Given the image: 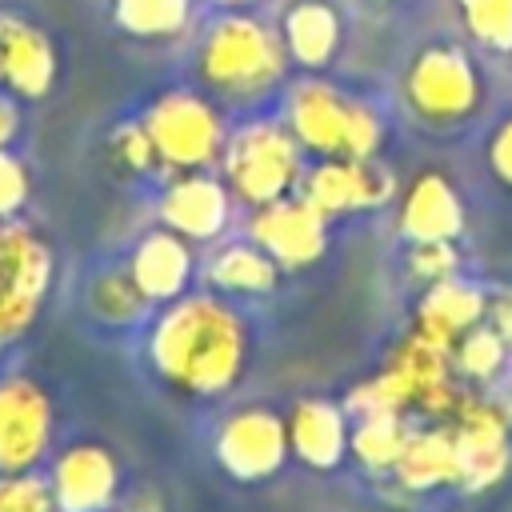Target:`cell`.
<instances>
[{
  "label": "cell",
  "mask_w": 512,
  "mask_h": 512,
  "mask_svg": "<svg viewBox=\"0 0 512 512\" xmlns=\"http://www.w3.org/2000/svg\"><path fill=\"white\" fill-rule=\"evenodd\" d=\"M244 324L208 296L172 304L152 332V360L164 380L192 396H220L244 368Z\"/></svg>",
  "instance_id": "6da1fadb"
},
{
  "label": "cell",
  "mask_w": 512,
  "mask_h": 512,
  "mask_svg": "<svg viewBox=\"0 0 512 512\" xmlns=\"http://www.w3.org/2000/svg\"><path fill=\"white\" fill-rule=\"evenodd\" d=\"M288 124L292 136L324 156H352L368 160L380 144V120L368 104L336 92L332 84L304 80L292 88L288 100Z\"/></svg>",
  "instance_id": "7a4b0ae2"
},
{
  "label": "cell",
  "mask_w": 512,
  "mask_h": 512,
  "mask_svg": "<svg viewBox=\"0 0 512 512\" xmlns=\"http://www.w3.org/2000/svg\"><path fill=\"white\" fill-rule=\"evenodd\" d=\"M200 72L212 88L228 96H248L280 80L284 44L256 16H224L204 36Z\"/></svg>",
  "instance_id": "3957f363"
},
{
  "label": "cell",
  "mask_w": 512,
  "mask_h": 512,
  "mask_svg": "<svg viewBox=\"0 0 512 512\" xmlns=\"http://www.w3.org/2000/svg\"><path fill=\"white\" fill-rule=\"evenodd\" d=\"M448 356L452 352L444 344H436L432 336H424V332L408 336L400 344V352L392 356V364L352 396V408H360V412H400L408 404H420L432 412L448 408L452 404Z\"/></svg>",
  "instance_id": "277c9868"
},
{
  "label": "cell",
  "mask_w": 512,
  "mask_h": 512,
  "mask_svg": "<svg viewBox=\"0 0 512 512\" xmlns=\"http://www.w3.org/2000/svg\"><path fill=\"white\" fill-rule=\"evenodd\" d=\"M224 176L248 204H272L296 184V136L280 124H248L224 148Z\"/></svg>",
  "instance_id": "5b68a950"
},
{
  "label": "cell",
  "mask_w": 512,
  "mask_h": 512,
  "mask_svg": "<svg viewBox=\"0 0 512 512\" xmlns=\"http://www.w3.org/2000/svg\"><path fill=\"white\" fill-rule=\"evenodd\" d=\"M144 132H148L156 156L172 168H200L224 144L220 116L212 112V104H204L192 92L160 96L144 116Z\"/></svg>",
  "instance_id": "8992f818"
},
{
  "label": "cell",
  "mask_w": 512,
  "mask_h": 512,
  "mask_svg": "<svg viewBox=\"0 0 512 512\" xmlns=\"http://www.w3.org/2000/svg\"><path fill=\"white\" fill-rule=\"evenodd\" d=\"M52 256L48 248L20 224L0 220V336H16L32 316L48 288Z\"/></svg>",
  "instance_id": "52a82bcc"
},
{
  "label": "cell",
  "mask_w": 512,
  "mask_h": 512,
  "mask_svg": "<svg viewBox=\"0 0 512 512\" xmlns=\"http://www.w3.org/2000/svg\"><path fill=\"white\" fill-rule=\"evenodd\" d=\"M408 100L428 120H460L480 100V76L460 48L432 44L408 68Z\"/></svg>",
  "instance_id": "ba28073f"
},
{
  "label": "cell",
  "mask_w": 512,
  "mask_h": 512,
  "mask_svg": "<svg viewBox=\"0 0 512 512\" xmlns=\"http://www.w3.org/2000/svg\"><path fill=\"white\" fill-rule=\"evenodd\" d=\"M216 456L232 476L264 480L288 456V424L268 408H244L224 420L216 436Z\"/></svg>",
  "instance_id": "9c48e42d"
},
{
  "label": "cell",
  "mask_w": 512,
  "mask_h": 512,
  "mask_svg": "<svg viewBox=\"0 0 512 512\" xmlns=\"http://www.w3.org/2000/svg\"><path fill=\"white\" fill-rule=\"evenodd\" d=\"M252 240L284 268H304L324 252V216L300 200H272L260 204L252 216Z\"/></svg>",
  "instance_id": "30bf717a"
},
{
  "label": "cell",
  "mask_w": 512,
  "mask_h": 512,
  "mask_svg": "<svg viewBox=\"0 0 512 512\" xmlns=\"http://www.w3.org/2000/svg\"><path fill=\"white\" fill-rule=\"evenodd\" d=\"M388 196H392V172L372 164V156L368 160L336 156L304 180V200L320 216H328V212H368V208L384 204Z\"/></svg>",
  "instance_id": "8fae6325"
},
{
  "label": "cell",
  "mask_w": 512,
  "mask_h": 512,
  "mask_svg": "<svg viewBox=\"0 0 512 512\" xmlns=\"http://www.w3.org/2000/svg\"><path fill=\"white\" fill-rule=\"evenodd\" d=\"M48 400L32 380H4L0 384V468L28 472L44 444H48Z\"/></svg>",
  "instance_id": "7c38bea8"
},
{
  "label": "cell",
  "mask_w": 512,
  "mask_h": 512,
  "mask_svg": "<svg viewBox=\"0 0 512 512\" xmlns=\"http://www.w3.org/2000/svg\"><path fill=\"white\" fill-rule=\"evenodd\" d=\"M452 448H456V484L460 488H488L492 480L504 476L508 468V436L504 420L492 404H464L460 420L452 428Z\"/></svg>",
  "instance_id": "4fadbf2b"
},
{
  "label": "cell",
  "mask_w": 512,
  "mask_h": 512,
  "mask_svg": "<svg viewBox=\"0 0 512 512\" xmlns=\"http://www.w3.org/2000/svg\"><path fill=\"white\" fill-rule=\"evenodd\" d=\"M116 492V460L96 444H76L60 456L52 496L64 512H104Z\"/></svg>",
  "instance_id": "5bb4252c"
},
{
  "label": "cell",
  "mask_w": 512,
  "mask_h": 512,
  "mask_svg": "<svg viewBox=\"0 0 512 512\" xmlns=\"http://www.w3.org/2000/svg\"><path fill=\"white\" fill-rule=\"evenodd\" d=\"M56 72L52 44L40 28L20 16H0V80H8L20 96L48 92Z\"/></svg>",
  "instance_id": "9a60e30c"
},
{
  "label": "cell",
  "mask_w": 512,
  "mask_h": 512,
  "mask_svg": "<svg viewBox=\"0 0 512 512\" xmlns=\"http://www.w3.org/2000/svg\"><path fill=\"white\" fill-rule=\"evenodd\" d=\"M464 224L460 200L452 192V184L440 172H424L400 208V228L412 244H428V240H456Z\"/></svg>",
  "instance_id": "2e32d148"
},
{
  "label": "cell",
  "mask_w": 512,
  "mask_h": 512,
  "mask_svg": "<svg viewBox=\"0 0 512 512\" xmlns=\"http://www.w3.org/2000/svg\"><path fill=\"white\" fill-rule=\"evenodd\" d=\"M164 220L176 236L212 240L228 220V192L212 176H184L164 196Z\"/></svg>",
  "instance_id": "e0dca14e"
},
{
  "label": "cell",
  "mask_w": 512,
  "mask_h": 512,
  "mask_svg": "<svg viewBox=\"0 0 512 512\" xmlns=\"http://www.w3.org/2000/svg\"><path fill=\"white\" fill-rule=\"evenodd\" d=\"M288 448L308 468H336L348 452L344 412L328 400H300L288 416Z\"/></svg>",
  "instance_id": "ac0fdd59"
},
{
  "label": "cell",
  "mask_w": 512,
  "mask_h": 512,
  "mask_svg": "<svg viewBox=\"0 0 512 512\" xmlns=\"http://www.w3.org/2000/svg\"><path fill=\"white\" fill-rule=\"evenodd\" d=\"M484 304H488V296H484L480 288L460 284V280L448 276V280H440V284L424 296L420 316H416V332L432 336L436 344H444V348L452 352V344H456L468 328H476V324L484 320Z\"/></svg>",
  "instance_id": "d6986e66"
},
{
  "label": "cell",
  "mask_w": 512,
  "mask_h": 512,
  "mask_svg": "<svg viewBox=\"0 0 512 512\" xmlns=\"http://www.w3.org/2000/svg\"><path fill=\"white\" fill-rule=\"evenodd\" d=\"M188 268H192L188 244L176 232L144 236V244L132 256V280L148 300H172L188 284Z\"/></svg>",
  "instance_id": "ffe728a7"
},
{
  "label": "cell",
  "mask_w": 512,
  "mask_h": 512,
  "mask_svg": "<svg viewBox=\"0 0 512 512\" xmlns=\"http://www.w3.org/2000/svg\"><path fill=\"white\" fill-rule=\"evenodd\" d=\"M340 44V20L324 0H296L284 16V48L292 60L320 68Z\"/></svg>",
  "instance_id": "44dd1931"
},
{
  "label": "cell",
  "mask_w": 512,
  "mask_h": 512,
  "mask_svg": "<svg viewBox=\"0 0 512 512\" xmlns=\"http://www.w3.org/2000/svg\"><path fill=\"white\" fill-rule=\"evenodd\" d=\"M396 472L408 488H440L456 484V448L452 432H420L404 440V452L396 460Z\"/></svg>",
  "instance_id": "7402d4cb"
},
{
  "label": "cell",
  "mask_w": 512,
  "mask_h": 512,
  "mask_svg": "<svg viewBox=\"0 0 512 512\" xmlns=\"http://www.w3.org/2000/svg\"><path fill=\"white\" fill-rule=\"evenodd\" d=\"M212 284L224 292H268L276 284V260L260 248V244H228L216 260H212Z\"/></svg>",
  "instance_id": "603a6c76"
},
{
  "label": "cell",
  "mask_w": 512,
  "mask_h": 512,
  "mask_svg": "<svg viewBox=\"0 0 512 512\" xmlns=\"http://www.w3.org/2000/svg\"><path fill=\"white\" fill-rule=\"evenodd\" d=\"M404 440H408V432H404L396 412H364V420L352 436V452L368 468H384V464L396 468V460L404 452Z\"/></svg>",
  "instance_id": "cb8c5ba5"
},
{
  "label": "cell",
  "mask_w": 512,
  "mask_h": 512,
  "mask_svg": "<svg viewBox=\"0 0 512 512\" xmlns=\"http://www.w3.org/2000/svg\"><path fill=\"white\" fill-rule=\"evenodd\" d=\"M88 304L100 320L108 324H128L148 308V296L140 292V284L132 280V272H104L92 280L88 288Z\"/></svg>",
  "instance_id": "d4e9b609"
},
{
  "label": "cell",
  "mask_w": 512,
  "mask_h": 512,
  "mask_svg": "<svg viewBox=\"0 0 512 512\" xmlns=\"http://www.w3.org/2000/svg\"><path fill=\"white\" fill-rule=\"evenodd\" d=\"M116 20L136 36H168L184 28L188 0H116Z\"/></svg>",
  "instance_id": "484cf974"
},
{
  "label": "cell",
  "mask_w": 512,
  "mask_h": 512,
  "mask_svg": "<svg viewBox=\"0 0 512 512\" xmlns=\"http://www.w3.org/2000/svg\"><path fill=\"white\" fill-rule=\"evenodd\" d=\"M452 356L456 364L468 372V376H480V380H492L500 368H504V356H508V344L488 328V324H476L468 328L456 344H452Z\"/></svg>",
  "instance_id": "4316f807"
},
{
  "label": "cell",
  "mask_w": 512,
  "mask_h": 512,
  "mask_svg": "<svg viewBox=\"0 0 512 512\" xmlns=\"http://www.w3.org/2000/svg\"><path fill=\"white\" fill-rule=\"evenodd\" d=\"M472 36L496 52L512 48V0H460Z\"/></svg>",
  "instance_id": "83f0119b"
},
{
  "label": "cell",
  "mask_w": 512,
  "mask_h": 512,
  "mask_svg": "<svg viewBox=\"0 0 512 512\" xmlns=\"http://www.w3.org/2000/svg\"><path fill=\"white\" fill-rule=\"evenodd\" d=\"M0 512H56V496L44 480L28 472H8L0 480Z\"/></svg>",
  "instance_id": "f1b7e54d"
},
{
  "label": "cell",
  "mask_w": 512,
  "mask_h": 512,
  "mask_svg": "<svg viewBox=\"0 0 512 512\" xmlns=\"http://www.w3.org/2000/svg\"><path fill=\"white\" fill-rule=\"evenodd\" d=\"M112 152H116V160H120L128 172H148L152 160H156V148H152L144 124H120V128L112 132Z\"/></svg>",
  "instance_id": "f546056e"
},
{
  "label": "cell",
  "mask_w": 512,
  "mask_h": 512,
  "mask_svg": "<svg viewBox=\"0 0 512 512\" xmlns=\"http://www.w3.org/2000/svg\"><path fill=\"white\" fill-rule=\"evenodd\" d=\"M456 268V252H452V240H428V244H416L412 248V272L424 276V280H448Z\"/></svg>",
  "instance_id": "4dcf8cb0"
},
{
  "label": "cell",
  "mask_w": 512,
  "mask_h": 512,
  "mask_svg": "<svg viewBox=\"0 0 512 512\" xmlns=\"http://www.w3.org/2000/svg\"><path fill=\"white\" fill-rule=\"evenodd\" d=\"M24 192H28V176H24L20 160H12L8 152H0V220L24 200Z\"/></svg>",
  "instance_id": "1f68e13d"
},
{
  "label": "cell",
  "mask_w": 512,
  "mask_h": 512,
  "mask_svg": "<svg viewBox=\"0 0 512 512\" xmlns=\"http://www.w3.org/2000/svg\"><path fill=\"white\" fill-rule=\"evenodd\" d=\"M488 160H492V172L512 188V120H504L488 144Z\"/></svg>",
  "instance_id": "d6a6232c"
},
{
  "label": "cell",
  "mask_w": 512,
  "mask_h": 512,
  "mask_svg": "<svg viewBox=\"0 0 512 512\" xmlns=\"http://www.w3.org/2000/svg\"><path fill=\"white\" fill-rule=\"evenodd\" d=\"M484 316H488V328L512 348V292H496V296H488Z\"/></svg>",
  "instance_id": "836d02e7"
},
{
  "label": "cell",
  "mask_w": 512,
  "mask_h": 512,
  "mask_svg": "<svg viewBox=\"0 0 512 512\" xmlns=\"http://www.w3.org/2000/svg\"><path fill=\"white\" fill-rule=\"evenodd\" d=\"M16 128H20V116H16V108H12L8 100H0V152H4V144L16 136Z\"/></svg>",
  "instance_id": "e575fe53"
},
{
  "label": "cell",
  "mask_w": 512,
  "mask_h": 512,
  "mask_svg": "<svg viewBox=\"0 0 512 512\" xmlns=\"http://www.w3.org/2000/svg\"><path fill=\"white\" fill-rule=\"evenodd\" d=\"M128 512H152V508H128Z\"/></svg>",
  "instance_id": "d590c367"
},
{
  "label": "cell",
  "mask_w": 512,
  "mask_h": 512,
  "mask_svg": "<svg viewBox=\"0 0 512 512\" xmlns=\"http://www.w3.org/2000/svg\"><path fill=\"white\" fill-rule=\"evenodd\" d=\"M0 344H4V336H0Z\"/></svg>",
  "instance_id": "8d00e7d4"
}]
</instances>
